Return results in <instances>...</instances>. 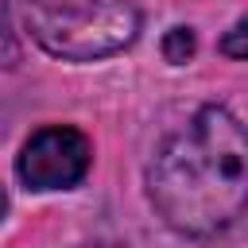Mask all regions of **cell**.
<instances>
[{"label":"cell","mask_w":248,"mask_h":248,"mask_svg":"<svg viewBox=\"0 0 248 248\" xmlns=\"http://www.w3.org/2000/svg\"><path fill=\"white\" fill-rule=\"evenodd\" d=\"M147 202L167 229L190 240L225 236L248 202V140L225 105H202L163 136L147 163Z\"/></svg>","instance_id":"1"},{"label":"cell","mask_w":248,"mask_h":248,"mask_svg":"<svg viewBox=\"0 0 248 248\" xmlns=\"http://www.w3.org/2000/svg\"><path fill=\"white\" fill-rule=\"evenodd\" d=\"M31 39L62 62H101L140 35L132 0H16Z\"/></svg>","instance_id":"2"},{"label":"cell","mask_w":248,"mask_h":248,"mask_svg":"<svg viewBox=\"0 0 248 248\" xmlns=\"http://www.w3.org/2000/svg\"><path fill=\"white\" fill-rule=\"evenodd\" d=\"M93 167V140L74 124H46L27 136L16 155V174L27 190H74Z\"/></svg>","instance_id":"3"},{"label":"cell","mask_w":248,"mask_h":248,"mask_svg":"<svg viewBox=\"0 0 248 248\" xmlns=\"http://www.w3.org/2000/svg\"><path fill=\"white\" fill-rule=\"evenodd\" d=\"M194 50H198V39H194L190 27H170V31L163 35V58H167V62L182 66V62L194 58Z\"/></svg>","instance_id":"4"},{"label":"cell","mask_w":248,"mask_h":248,"mask_svg":"<svg viewBox=\"0 0 248 248\" xmlns=\"http://www.w3.org/2000/svg\"><path fill=\"white\" fill-rule=\"evenodd\" d=\"M19 62V39L12 27V8L8 0H0V70H12Z\"/></svg>","instance_id":"5"},{"label":"cell","mask_w":248,"mask_h":248,"mask_svg":"<svg viewBox=\"0 0 248 248\" xmlns=\"http://www.w3.org/2000/svg\"><path fill=\"white\" fill-rule=\"evenodd\" d=\"M244 35H248V19L240 16V19H236V23L229 27V35H225V39L217 43V50H221L225 58H232V62H240V58L248 54V50H244Z\"/></svg>","instance_id":"6"},{"label":"cell","mask_w":248,"mask_h":248,"mask_svg":"<svg viewBox=\"0 0 248 248\" xmlns=\"http://www.w3.org/2000/svg\"><path fill=\"white\" fill-rule=\"evenodd\" d=\"M4 217H8V190L0 186V225H4Z\"/></svg>","instance_id":"7"},{"label":"cell","mask_w":248,"mask_h":248,"mask_svg":"<svg viewBox=\"0 0 248 248\" xmlns=\"http://www.w3.org/2000/svg\"><path fill=\"white\" fill-rule=\"evenodd\" d=\"M89 248H120V244H89Z\"/></svg>","instance_id":"8"}]
</instances>
